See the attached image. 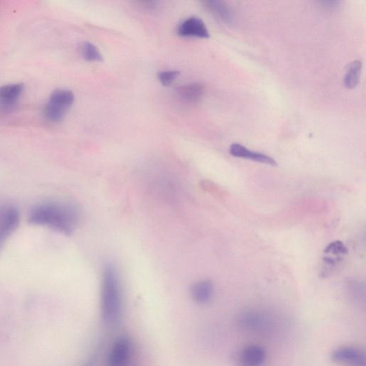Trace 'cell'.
<instances>
[{
	"mask_svg": "<svg viewBox=\"0 0 366 366\" xmlns=\"http://www.w3.org/2000/svg\"><path fill=\"white\" fill-rule=\"evenodd\" d=\"M28 222L55 232L70 235L80 221V213L73 204L58 201H45L35 204L28 213Z\"/></svg>",
	"mask_w": 366,
	"mask_h": 366,
	"instance_id": "6da1fadb",
	"label": "cell"
},
{
	"mask_svg": "<svg viewBox=\"0 0 366 366\" xmlns=\"http://www.w3.org/2000/svg\"><path fill=\"white\" fill-rule=\"evenodd\" d=\"M123 296L120 277L113 264H106L102 274L101 314L107 325L116 327L122 315Z\"/></svg>",
	"mask_w": 366,
	"mask_h": 366,
	"instance_id": "7a4b0ae2",
	"label": "cell"
},
{
	"mask_svg": "<svg viewBox=\"0 0 366 366\" xmlns=\"http://www.w3.org/2000/svg\"><path fill=\"white\" fill-rule=\"evenodd\" d=\"M74 93L69 90L58 89L52 93L44 109V116L52 122H60L71 109Z\"/></svg>",
	"mask_w": 366,
	"mask_h": 366,
	"instance_id": "3957f363",
	"label": "cell"
},
{
	"mask_svg": "<svg viewBox=\"0 0 366 366\" xmlns=\"http://www.w3.org/2000/svg\"><path fill=\"white\" fill-rule=\"evenodd\" d=\"M134 347L127 336H120L113 342L106 360V366H133Z\"/></svg>",
	"mask_w": 366,
	"mask_h": 366,
	"instance_id": "277c9868",
	"label": "cell"
},
{
	"mask_svg": "<svg viewBox=\"0 0 366 366\" xmlns=\"http://www.w3.org/2000/svg\"><path fill=\"white\" fill-rule=\"evenodd\" d=\"M20 213L11 203L0 201V251L19 226Z\"/></svg>",
	"mask_w": 366,
	"mask_h": 366,
	"instance_id": "5b68a950",
	"label": "cell"
},
{
	"mask_svg": "<svg viewBox=\"0 0 366 366\" xmlns=\"http://www.w3.org/2000/svg\"><path fill=\"white\" fill-rule=\"evenodd\" d=\"M349 254L345 244L340 241L331 243L324 250L322 257V275L328 276Z\"/></svg>",
	"mask_w": 366,
	"mask_h": 366,
	"instance_id": "8992f818",
	"label": "cell"
},
{
	"mask_svg": "<svg viewBox=\"0 0 366 366\" xmlns=\"http://www.w3.org/2000/svg\"><path fill=\"white\" fill-rule=\"evenodd\" d=\"M332 360L345 366H366L365 354L354 347H341L331 354Z\"/></svg>",
	"mask_w": 366,
	"mask_h": 366,
	"instance_id": "52a82bcc",
	"label": "cell"
},
{
	"mask_svg": "<svg viewBox=\"0 0 366 366\" xmlns=\"http://www.w3.org/2000/svg\"><path fill=\"white\" fill-rule=\"evenodd\" d=\"M179 35L183 37H210L208 30L204 21L199 17H191L185 19L178 28Z\"/></svg>",
	"mask_w": 366,
	"mask_h": 366,
	"instance_id": "ba28073f",
	"label": "cell"
},
{
	"mask_svg": "<svg viewBox=\"0 0 366 366\" xmlns=\"http://www.w3.org/2000/svg\"><path fill=\"white\" fill-rule=\"evenodd\" d=\"M23 83H13L0 86V107L12 109L18 102L24 91Z\"/></svg>",
	"mask_w": 366,
	"mask_h": 366,
	"instance_id": "9c48e42d",
	"label": "cell"
},
{
	"mask_svg": "<svg viewBox=\"0 0 366 366\" xmlns=\"http://www.w3.org/2000/svg\"><path fill=\"white\" fill-rule=\"evenodd\" d=\"M229 152L231 156L235 158L247 159L271 166L277 165L276 161L273 158L262 153L252 152V150L239 143L232 144Z\"/></svg>",
	"mask_w": 366,
	"mask_h": 366,
	"instance_id": "30bf717a",
	"label": "cell"
},
{
	"mask_svg": "<svg viewBox=\"0 0 366 366\" xmlns=\"http://www.w3.org/2000/svg\"><path fill=\"white\" fill-rule=\"evenodd\" d=\"M265 349L259 345H251L240 354L239 362L241 366H263L266 360Z\"/></svg>",
	"mask_w": 366,
	"mask_h": 366,
	"instance_id": "8fae6325",
	"label": "cell"
},
{
	"mask_svg": "<svg viewBox=\"0 0 366 366\" xmlns=\"http://www.w3.org/2000/svg\"><path fill=\"white\" fill-rule=\"evenodd\" d=\"M205 8L215 17L226 24H232L235 16L231 8L224 2L219 0H208L203 3Z\"/></svg>",
	"mask_w": 366,
	"mask_h": 366,
	"instance_id": "7c38bea8",
	"label": "cell"
},
{
	"mask_svg": "<svg viewBox=\"0 0 366 366\" xmlns=\"http://www.w3.org/2000/svg\"><path fill=\"white\" fill-rule=\"evenodd\" d=\"M190 294L192 300L199 304H206L210 302L213 297L214 286L208 280H203L193 284Z\"/></svg>",
	"mask_w": 366,
	"mask_h": 366,
	"instance_id": "4fadbf2b",
	"label": "cell"
},
{
	"mask_svg": "<svg viewBox=\"0 0 366 366\" xmlns=\"http://www.w3.org/2000/svg\"><path fill=\"white\" fill-rule=\"evenodd\" d=\"M178 93L183 100L187 102L198 103L203 98L205 89L201 84L194 82L181 86L178 89Z\"/></svg>",
	"mask_w": 366,
	"mask_h": 366,
	"instance_id": "5bb4252c",
	"label": "cell"
},
{
	"mask_svg": "<svg viewBox=\"0 0 366 366\" xmlns=\"http://www.w3.org/2000/svg\"><path fill=\"white\" fill-rule=\"evenodd\" d=\"M363 64L360 60L352 62L347 71L343 79L344 87L348 89H354L358 84Z\"/></svg>",
	"mask_w": 366,
	"mask_h": 366,
	"instance_id": "9a60e30c",
	"label": "cell"
},
{
	"mask_svg": "<svg viewBox=\"0 0 366 366\" xmlns=\"http://www.w3.org/2000/svg\"><path fill=\"white\" fill-rule=\"evenodd\" d=\"M240 322L245 328L250 330H258L265 325L266 318L259 313L250 311L241 315Z\"/></svg>",
	"mask_w": 366,
	"mask_h": 366,
	"instance_id": "2e32d148",
	"label": "cell"
},
{
	"mask_svg": "<svg viewBox=\"0 0 366 366\" xmlns=\"http://www.w3.org/2000/svg\"><path fill=\"white\" fill-rule=\"evenodd\" d=\"M82 54L86 60L90 62H101L103 59L99 49L93 43L89 42L83 43Z\"/></svg>",
	"mask_w": 366,
	"mask_h": 366,
	"instance_id": "e0dca14e",
	"label": "cell"
},
{
	"mask_svg": "<svg viewBox=\"0 0 366 366\" xmlns=\"http://www.w3.org/2000/svg\"><path fill=\"white\" fill-rule=\"evenodd\" d=\"M180 75V72L177 71H166L158 73V77L161 83L164 86H169Z\"/></svg>",
	"mask_w": 366,
	"mask_h": 366,
	"instance_id": "ac0fdd59",
	"label": "cell"
},
{
	"mask_svg": "<svg viewBox=\"0 0 366 366\" xmlns=\"http://www.w3.org/2000/svg\"><path fill=\"white\" fill-rule=\"evenodd\" d=\"M342 2L340 1H322L320 2V4L327 9L333 10L337 9L340 6Z\"/></svg>",
	"mask_w": 366,
	"mask_h": 366,
	"instance_id": "d6986e66",
	"label": "cell"
},
{
	"mask_svg": "<svg viewBox=\"0 0 366 366\" xmlns=\"http://www.w3.org/2000/svg\"><path fill=\"white\" fill-rule=\"evenodd\" d=\"M95 357L91 358L87 362H85L82 366H94L96 360Z\"/></svg>",
	"mask_w": 366,
	"mask_h": 366,
	"instance_id": "ffe728a7",
	"label": "cell"
}]
</instances>
